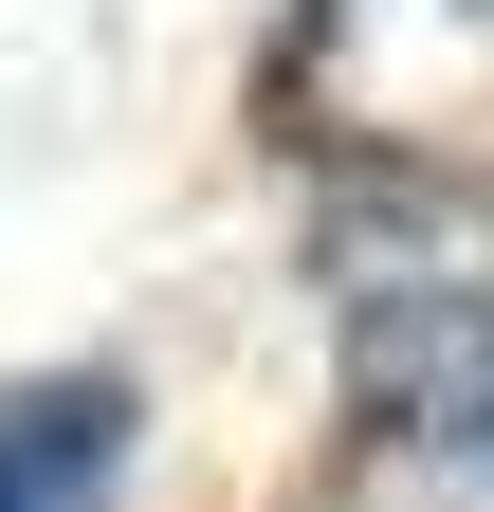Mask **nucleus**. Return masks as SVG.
<instances>
[{
  "mask_svg": "<svg viewBox=\"0 0 494 512\" xmlns=\"http://www.w3.org/2000/svg\"><path fill=\"white\" fill-rule=\"evenodd\" d=\"M330 348L385 458H494V183H330Z\"/></svg>",
  "mask_w": 494,
  "mask_h": 512,
  "instance_id": "obj_1",
  "label": "nucleus"
},
{
  "mask_svg": "<svg viewBox=\"0 0 494 512\" xmlns=\"http://www.w3.org/2000/svg\"><path fill=\"white\" fill-rule=\"evenodd\" d=\"M275 128L330 183H494V0H293Z\"/></svg>",
  "mask_w": 494,
  "mask_h": 512,
  "instance_id": "obj_2",
  "label": "nucleus"
},
{
  "mask_svg": "<svg viewBox=\"0 0 494 512\" xmlns=\"http://www.w3.org/2000/svg\"><path fill=\"white\" fill-rule=\"evenodd\" d=\"M129 439H147V403L110 366L0 384V512H110V494H129Z\"/></svg>",
  "mask_w": 494,
  "mask_h": 512,
  "instance_id": "obj_3",
  "label": "nucleus"
}]
</instances>
